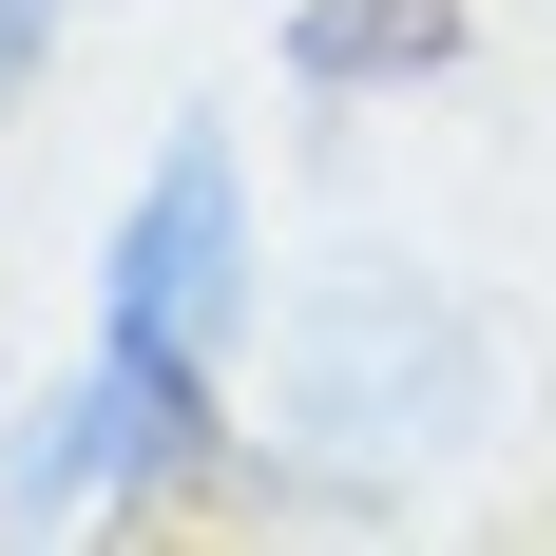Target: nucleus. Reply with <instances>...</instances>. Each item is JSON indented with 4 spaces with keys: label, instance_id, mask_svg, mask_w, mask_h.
I'll return each mask as SVG.
<instances>
[{
    "label": "nucleus",
    "instance_id": "f257e3e1",
    "mask_svg": "<svg viewBox=\"0 0 556 556\" xmlns=\"http://www.w3.org/2000/svg\"><path fill=\"white\" fill-rule=\"evenodd\" d=\"M250 345V173H230L212 115H173L135 212L97 250V345L77 384L20 422V518H115V500H173L212 460V365Z\"/></svg>",
    "mask_w": 556,
    "mask_h": 556
},
{
    "label": "nucleus",
    "instance_id": "f03ea898",
    "mask_svg": "<svg viewBox=\"0 0 556 556\" xmlns=\"http://www.w3.org/2000/svg\"><path fill=\"white\" fill-rule=\"evenodd\" d=\"M460 39V0H307V20H288V58H307V77H422V58Z\"/></svg>",
    "mask_w": 556,
    "mask_h": 556
},
{
    "label": "nucleus",
    "instance_id": "7ed1b4c3",
    "mask_svg": "<svg viewBox=\"0 0 556 556\" xmlns=\"http://www.w3.org/2000/svg\"><path fill=\"white\" fill-rule=\"evenodd\" d=\"M39 39H58V0H0V115L39 97Z\"/></svg>",
    "mask_w": 556,
    "mask_h": 556
}]
</instances>
